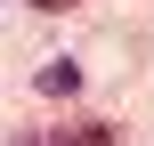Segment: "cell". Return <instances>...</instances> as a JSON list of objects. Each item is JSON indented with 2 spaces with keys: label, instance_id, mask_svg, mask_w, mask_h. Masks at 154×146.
<instances>
[{
  "label": "cell",
  "instance_id": "obj_2",
  "mask_svg": "<svg viewBox=\"0 0 154 146\" xmlns=\"http://www.w3.org/2000/svg\"><path fill=\"white\" fill-rule=\"evenodd\" d=\"M41 89H49V98H73V89H81V65H49Z\"/></svg>",
  "mask_w": 154,
  "mask_h": 146
},
{
  "label": "cell",
  "instance_id": "obj_1",
  "mask_svg": "<svg viewBox=\"0 0 154 146\" xmlns=\"http://www.w3.org/2000/svg\"><path fill=\"white\" fill-rule=\"evenodd\" d=\"M49 146H122V130L114 122H81V130H41Z\"/></svg>",
  "mask_w": 154,
  "mask_h": 146
},
{
  "label": "cell",
  "instance_id": "obj_3",
  "mask_svg": "<svg viewBox=\"0 0 154 146\" xmlns=\"http://www.w3.org/2000/svg\"><path fill=\"white\" fill-rule=\"evenodd\" d=\"M32 8H73V0H32Z\"/></svg>",
  "mask_w": 154,
  "mask_h": 146
}]
</instances>
